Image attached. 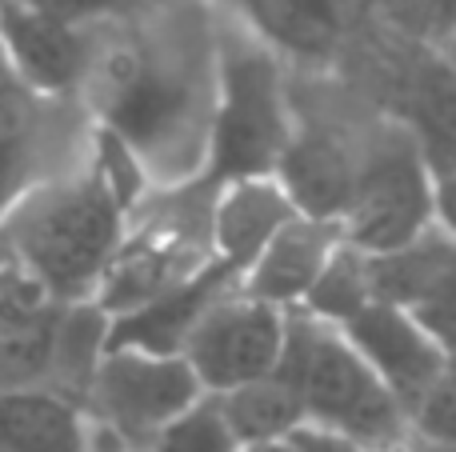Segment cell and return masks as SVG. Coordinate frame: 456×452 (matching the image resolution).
<instances>
[{"label":"cell","instance_id":"obj_1","mask_svg":"<svg viewBox=\"0 0 456 452\" xmlns=\"http://www.w3.org/2000/svg\"><path fill=\"white\" fill-rule=\"evenodd\" d=\"M205 88H213V77L200 80L197 56L184 40L160 44L141 32L93 40L85 28L77 93H85L96 125L117 133L141 157L149 176H200L208 125V101H200Z\"/></svg>","mask_w":456,"mask_h":452},{"label":"cell","instance_id":"obj_2","mask_svg":"<svg viewBox=\"0 0 456 452\" xmlns=\"http://www.w3.org/2000/svg\"><path fill=\"white\" fill-rule=\"evenodd\" d=\"M128 229V213L93 160L40 181L0 221V245L56 304L93 301Z\"/></svg>","mask_w":456,"mask_h":452},{"label":"cell","instance_id":"obj_3","mask_svg":"<svg viewBox=\"0 0 456 452\" xmlns=\"http://www.w3.org/2000/svg\"><path fill=\"white\" fill-rule=\"evenodd\" d=\"M292 125L297 117L273 48L252 28H216L200 181L224 184L236 176H268Z\"/></svg>","mask_w":456,"mask_h":452},{"label":"cell","instance_id":"obj_4","mask_svg":"<svg viewBox=\"0 0 456 452\" xmlns=\"http://www.w3.org/2000/svg\"><path fill=\"white\" fill-rule=\"evenodd\" d=\"M276 376L297 389L308 424L340 432L364 452H401L409 440L401 405L353 352L340 328L321 325L300 309H289Z\"/></svg>","mask_w":456,"mask_h":452},{"label":"cell","instance_id":"obj_5","mask_svg":"<svg viewBox=\"0 0 456 452\" xmlns=\"http://www.w3.org/2000/svg\"><path fill=\"white\" fill-rule=\"evenodd\" d=\"M433 165L428 144H420L412 133H385L356 160L340 237L361 253H380L425 232L428 224H449L444 184Z\"/></svg>","mask_w":456,"mask_h":452},{"label":"cell","instance_id":"obj_6","mask_svg":"<svg viewBox=\"0 0 456 452\" xmlns=\"http://www.w3.org/2000/svg\"><path fill=\"white\" fill-rule=\"evenodd\" d=\"M85 392L104 432L136 448H149L168 421L205 397L181 352H152L133 344H104Z\"/></svg>","mask_w":456,"mask_h":452},{"label":"cell","instance_id":"obj_7","mask_svg":"<svg viewBox=\"0 0 456 452\" xmlns=\"http://www.w3.org/2000/svg\"><path fill=\"white\" fill-rule=\"evenodd\" d=\"M284 325H289V309H276V304H265L232 288L192 325L189 341L181 344V357L189 360L200 389L216 397L236 384L276 373L284 349Z\"/></svg>","mask_w":456,"mask_h":452},{"label":"cell","instance_id":"obj_8","mask_svg":"<svg viewBox=\"0 0 456 452\" xmlns=\"http://www.w3.org/2000/svg\"><path fill=\"white\" fill-rule=\"evenodd\" d=\"M340 336L377 373V381L393 392L404 416L436 381L452 373L449 344H441L412 312L396 309V304H364L356 317L340 325Z\"/></svg>","mask_w":456,"mask_h":452},{"label":"cell","instance_id":"obj_9","mask_svg":"<svg viewBox=\"0 0 456 452\" xmlns=\"http://www.w3.org/2000/svg\"><path fill=\"white\" fill-rule=\"evenodd\" d=\"M0 61L45 101L77 93L85 69V24H72L40 0H0Z\"/></svg>","mask_w":456,"mask_h":452},{"label":"cell","instance_id":"obj_10","mask_svg":"<svg viewBox=\"0 0 456 452\" xmlns=\"http://www.w3.org/2000/svg\"><path fill=\"white\" fill-rule=\"evenodd\" d=\"M240 272L232 264L208 256L197 272L184 280L152 293L149 301L133 304V309L109 317V341L104 344H133V349H152V352H181L189 341L192 325L221 301L224 293L236 288Z\"/></svg>","mask_w":456,"mask_h":452},{"label":"cell","instance_id":"obj_11","mask_svg":"<svg viewBox=\"0 0 456 452\" xmlns=\"http://www.w3.org/2000/svg\"><path fill=\"white\" fill-rule=\"evenodd\" d=\"M340 240L345 237H340L337 221H316V216L292 213L240 269L236 293L256 296V301L276 304V309H300L316 272L324 269V261L332 256V248Z\"/></svg>","mask_w":456,"mask_h":452},{"label":"cell","instance_id":"obj_12","mask_svg":"<svg viewBox=\"0 0 456 452\" xmlns=\"http://www.w3.org/2000/svg\"><path fill=\"white\" fill-rule=\"evenodd\" d=\"M268 176L281 184L292 213L340 224L348 197H353L356 157L332 133H324V128L292 125L289 144L281 149V157H276Z\"/></svg>","mask_w":456,"mask_h":452},{"label":"cell","instance_id":"obj_13","mask_svg":"<svg viewBox=\"0 0 456 452\" xmlns=\"http://www.w3.org/2000/svg\"><path fill=\"white\" fill-rule=\"evenodd\" d=\"M208 189V253L240 272L292 216V205L273 176H236Z\"/></svg>","mask_w":456,"mask_h":452},{"label":"cell","instance_id":"obj_14","mask_svg":"<svg viewBox=\"0 0 456 452\" xmlns=\"http://www.w3.org/2000/svg\"><path fill=\"white\" fill-rule=\"evenodd\" d=\"M369 293L380 304L417 309L420 301L456 285V245L449 224H428L425 232L380 253H364Z\"/></svg>","mask_w":456,"mask_h":452},{"label":"cell","instance_id":"obj_15","mask_svg":"<svg viewBox=\"0 0 456 452\" xmlns=\"http://www.w3.org/2000/svg\"><path fill=\"white\" fill-rule=\"evenodd\" d=\"M0 452H93L85 413L45 384L0 389Z\"/></svg>","mask_w":456,"mask_h":452},{"label":"cell","instance_id":"obj_16","mask_svg":"<svg viewBox=\"0 0 456 452\" xmlns=\"http://www.w3.org/2000/svg\"><path fill=\"white\" fill-rule=\"evenodd\" d=\"M45 96H37L0 61V221L32 184L45 181Z\"/></svg>","mask_w":456,"mask_h":452},{"label":"cell","instance_id":"obj_17","mask_svg":"<svg viewBox=\"0 0 456 452\" xmlns=\"http://www.w3.org/2000/svg\"><path fill=\"white\" fill-rule=\"evenodd\" d=\"M248 28L268 48H284L305 61H324L340 44V4L337 0H244Z\"/></svg>","mask_w":456,"mask_h":452},{"label":"cell","instance_id":"obj_18","mask_svg":"<svg viewBox=\"0 0 456 452\" xmlns=\"http://www.w3.org/2000/svg\"><path fill=\"white\" fill-rule=\"evenodd\" d=\"M213 397V392H208ZM216 408H221L228 432L236 445H256V440H281L289 437L297 424H305V408L289 381L281 376H260V381L236 384L228 392H216Z\"/></svg>","mask_w":456,"mask_h":452},{"label":"cell","instance_id":"obj_19","mask_svg":"<svg viewBox=\"0 0 456 452\" xmlns=\"http://www.w3.org/2000/svg\"><path fill=\"white\" fill-rule=\"evenodd\" d=\"M364 304H372L369 277H364V253L353 248L348 240H340V245L332 248V256L324 261V269L316 272L313 288L305 293L300 312H308V317L321 320V325L340 328L348 317H356Z\"/></svg>","mask_w":456,"mask_h":452},{"label":"cell","instance_id":"obj_20","mask_svg":"<svg viewBox=\"0 0 456 452\" xmlns=\"http://www.w3.org/2000/svg\"><path fill=\"white\" fill-rule=\"evenodd\" d=\"M149 452H236V437L228 432L216 400L205 392L149 440Z\"/></svg>","mask_w":456,"mask_h":452},{"label":"cell","instance_id":"obj_21","mask_svg":"<svg viewBox=\"0 0 456 452\" xmlns=\"http://www.w3.org/2000/svg\"><path fill=\"white\" fill-rule=\"evenodd\" d=\"M289 440L297 445V452H364L361 445H353L348 437L321 429V424H308V421L297 424V429L289 432Z\"/></svg>","mask_w":456,"mask_h":452},{"label":"cell","instance_id":"obj_22","mask_svg":"<svg viewBox=\"0 0 456 452\" xmlns=\"http://www.w3.org/2000/svg\"><path fill=\"white\" fill-rule=\"evenodd\" d=\"M236 452H297V445L289 437H281V440H256V445H236Z\"/></svg>","mask_w":456,"mask_h":452}]
</instances>
